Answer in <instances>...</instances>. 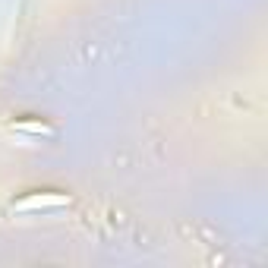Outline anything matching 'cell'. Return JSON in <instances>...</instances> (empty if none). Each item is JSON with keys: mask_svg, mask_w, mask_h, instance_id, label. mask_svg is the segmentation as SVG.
I'll return each mask as SVG.
<instances>
[{"mask_svg": "<svg viewBox=\"0 0 268 268\" xmlns=\"http://www.w3.org/2000/svg\"><path fill=\"white\" fill-rule=\"evenodd\" d=\"M16 130H29V133H44V136H51V133H54L51 127H44V123H16Z\"/></svg>", "mask_w": 268, "mask_h": 268, "instance_id": "1", "label": "cell"}]
</instances>
